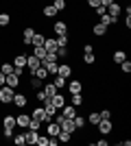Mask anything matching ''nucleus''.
Masks as SVG:
<instances>
[{"mask_svg":"<svg viewBox=\"0 0 131 146\" xmlns=\"http://www.w3.org/2000/svg\"><path fill=\"white\" fill-rule=\"evenodd\" d=\"M31 118H35V120H39V122H42V124H48V122L53 120V118H50L48 113L44 111V107H42V105H39V107H35V109L31 111Z\"/></svg>","mask_w":131,"mask_h":146,"instance_id":"nucleus-1","label":"nucleus"},{"mask_svg":"<svg viewBox=\"0 0 131 146\" xmlns=\"http://www.w3.org/2000/svg\"><path fill=\"white\" fill-rule=\"evenodd\" d=\"M13 87H9V85H2L0 87V103L2 105H11V100H13Z\"/></svg>","mask_w":131,"mask_h":146,"instance_id":"nucleus-2","label":"nucleus"},{"mask_svg":"<svg viewBox=\"0 0 131 146\" xmlns=\"http://www.w3.org/2000/svg\"><path fill=\"white\" fill-rule=\"evenodd\" d=\"M20 83H22V76L18 72H11L5 76V85H9V87H20Z\"/></svg>","mask_w":131,"mask_h":146,"instance_id":"nucleus-3","label":"nucleus"},{"mask_svg":"<svg viewBox=\"0 0 131 146\" xmlns=\"http://www.w3.org/2000/svg\"><path fill=\"white\" fill-rule=\"evenodd\" d=\"M96 127H98V133H100V135H109V133L114 131V122H112V120H100Z\"/></svg>","mask_w":131,"mask_h":146,"instance_id":"nucleus-4","label":"nucleus"},{"mask_svg":"<svg viewBox=\"0 0 131 146\" xmlns=\"http://www.w3.org/2000/svg\"><path fill=\"white\" fill-rule=\"evenodd\" d=\"M35 33H37V31L33 29V26H26V29L22 31V46H31V39H33Z\"/></svg>","mask_w":131,"mask_h":146,"instance_id":"nucleus-5","label":"nucleus"},{"mask_svg":"<svg viewBox=\"0 0 131 146\" xmlns=\"http://www.w3.org/2000/svg\"><path fill=\"white\" fill-rule=\"evenodd\" d=\"M29 122H31V113H20V116H15V127L29 129Z\"/></svg>","mask_w":131,"mask_h":146,"instance_id":"nucleus-6","label":"nucleus"},{"mask_svg":"<svg viewBox=\"0 0 131 146\" xmlns=\"http://www.w3.org/2000/svg\"><path fill=\"white\" fill-rule=\"evenodd\" d=\"M59 127H61V131H68L70 135L76 131V127H74V122H72V118H63L61 122H59Z\"/></svg>","mask_w":131,"mask_h":146,"instance_id":"nucleus-7","label":"nucleus"},{"mask_svg":"<svg viewBox=\"0 0 131 146\" xmlns=\"http://www.w3.org/2000/svg\"><path fill=\"white\" fill-rule=\"evenodd\" d=\"M11 63H13L15 70H24V68H26V55H24V52H22V55H15Z\"/></svg>","mask_w":131,"mask_h":146,"instance_id":"nucleus-8","label":"nucleus"},{"mask_svg":"<svg viewBox=\"0 0 131 146\" xmlns=\"http://www.w3.org/2000/svg\"><path fill=\"white\" fill-rule=\"evenodd\" d=\"M26 103H29V100H26V96H24V94H13V100H11V105H13V107H20V109H24V107H26Z\"/></svg>","mask_w":131,"mask_h":146,"instance_id":"nucleus-9","label":"nucleus"},{"mask_svg":"<svg viewBox=\"0 0 131 146\" xmlns=\"http://www.w3.org/2000/svg\"><path fill=\"white\" fill-rule=\"evenodd\" d=\"M57 74H59V76H63V79H70V74H72L70 63H59V66H57Z\"/></svg>","mask_w":131,"mask_h":146,"instance_id":"nucleus-10","label":"nucleus"},{"mask_svg":"<svg viewBox=\"0 0 131 146\" xmlns=\"http://www.w3.org/2000/svg\"><path fill=\"white\" fill-rule=\"evenodd\" d=\"M53 31H55V35H66L68 33V24L61 22V20H57L55 24H53Z\"/></svg>","mask_w":131,"mask_h":146,"instance_id":"nucleus-11","label":"nucleus"},{"mask_svg":"<svg viewBox=\"0 0 131 146\" xmlns=\"http://www.w3.org/2000/svg\"><path fill=\"white\" fill-rule=\"evenodd\" d=\"M46 129H48V137H57V135H59V131H61V127H59L55 120H50L48 124H46Z\"/></svg>","mask_w":131,"mask_h":146,"instance_id":"nucleus-12","label":"nucleus"},{"mask_svg":"<svg viewBox=\"0 0 131 146\" xmlns=\"http://www.w3.org/2000/svg\"><path fill=\"white\" fill-rule=\"evenodd\" d=\"M44 48H46V52H57V39L55 37H46L44 39Z\"/></svg>","mask_w":131,"mask_h":146,"instance_id":"nucleus-13","label":"nucleus"},{"mask_svg":"<svg viewBox=\"0 0 131 146\" xmlns=\"http://www.w3.org/2000/svg\"><path fill=\"white\" fill-rule=\"evenodd\" d=\"M48 100H50V103H53V105H55L57 109H61L63 105H66V98H63V94H59V92H57L55 96H50Z\"/></svg>","mask_w":131,"mask_h":146,"instance_id":"nucleus-14","label":"nucleus"},{"mask_svg":"<svg viewBox=\"0 0 131 146\" xmlns=\"http://www.w3.org/2000/svg\"><path fill=\"white\" fill-rule=\"evenodd\" d=\"M92 33H94L96 37H105V35H107V26L100 24V22H96V24L92 26Z\"/></svg>","mask_w":131,"mask_h":146,"instance_id":"nucleus-15","label":"nucleus"},{"mask_svg":"<svg viewBox=\"0 0 131 146\" xmlns=\"http://www.w3.org/2000/svg\"><path fill=\"white\" fill-rule=\"evenodd\" d=\"M107 13H109V15H114V18H120V13H122V7H120L118 2H112V5L107 7Z\"/></svg>","mask_w":131,"mask_h":146,"instance_id":"nucleus-16","label":"nucleus"},{"mask_svg":"<svg viewBox=\"0 0 131 146\" xmlns=\"http://www.w3.org/2000/svg\"><path fill=\"white\" fill-rule=\"evenodd\" d=\"M68 90H70V94H79V92H83V83L81 81H70L68 83Z\"/></svg>","mask_w":131,"mask_h":146,"instance_id":"nucleus-17","label":"nucleus"},{"mask_svg":"<svg viewBox=\"0 0 131 146\" xmlns=\"http://www.w3.org/2000/svg\"><path fill=\"white\" fill-rule=\"evenodd\" d=\"M31 74H33V76H37V79H46V76H48V72H46V68H44L42 66V63H39V66L37 68H35V70H31Z\"/></svg>","mask_w":131,"mask_h":146,"instance_id":"nucleus-18","label":"nucleus"},{"mask_svg":"<svg viewBox=\"0 0 131 146\" xmlns=\"http://www.w3.org/2000/svg\"><path fill=\"white\" fill-rule=\"evenodd\" d=\"M74 109H76L74 105H63V107H61V113H63L66 118H74V116H76Z\"/></svg>","mask_w":131,"mask_h":146,"instance_id":"nucleus-19","label":"nucleus"},{"mask_svg":"<svg viewBox=\"0 0 131 146\" xmlns=\"http://www.w3.org/2000/svg\"><path fill=\"white\" fill-rule=\"evenodd\" d=\"M42 15H44V18H55V15H57V9L53 5H46V7H42Z\"/></svg>","mask_w":131,"mask_h":146,"instance_id":"nucleus-20","label":"nucleus"},{"mask_svg":"<svg viewBox=\"0 0 131 146\" xmlns=\"http://www.w3.org/2000/svg\"><path fill=\"white\" fill-rule=\"evenodd\" d=\"M98 22H100V24H105V26H109V24H116V22H118V18H114V15L105 13V15H100Z\"/></svg>","mask_w":131,"mask_h":146,"instance_id":"nucleus-21","label":"nucleus"},{"mask_svg":"<svg viewBox=\"0 0 131 146\" xmlns=\"http://www.w3.org/2000/svg\"><path fill=\"white\" fill-rule=\"evenodd\" d=\"M44 39H46V35H42V33H35L31 39V46L35 48V46H44Z\"/></svg>","mask_w":131,"mask_h":146,"instance_id":"nucleus-22","label":"nucleus"},{"mask_svg":"<svg viewBox=\"0 0 131 146\" xmlns=\"http://www.w3.org/2000/svg\"><path fill=\"white\" fill-rule=\"evenodd\" d=\"M15 127V116H5L2 118V129H13Z\"/></svg>","mask_w":131,"mask_h":146,"instance_id":"nucleus-23","label":"nucleus"},{"mask_svg":"<svg viewBox=\"0 0 131 146\" xmlns=\"http://www.w3.org/2000/svg\"><path fill=\"white\" fill-rule=\"evenodd\" d=\"M112 59L116 61V63H122V61L127 59V52H125V50H114V55H112Z\"/></svg>","mask_w":131,"mask_h":146,"instance_id":"nucleus-24","label":"nucleus"},{"mask_svg":"<svg viewBox=\"0 0 131 146\" xmlns=\"http://www.w3.org/2000/svg\"><path fill=\"white\" fill-rule=\"evenodd\" d=\"M39 66V59L35 55H31V57H26V68H29V70H35V68Z\"/></svg>","mask_w":131,"mask_h":146,"instance_id":"nucleus-25","label":"nucleus"},{"mask_svg":"<svg viewBox=\"0 0 131 146\" xmlns=\"http://www.w3.org/2000/svg\"><path fill=\"white\" fill-rule=\"evenodd\" d=\"M83 103H85L83 92H79V94H72V105H74V107H83Z\"/></svg>","mask_w":131,"mask_h":146,"instance_id":"nucleus-26","label":"nucleus"},{"mask_svg":"<svg viewBox=\"0 0 131 146\" xmlns=\"http://www.w3.org/2000/svg\"><path fill=\"white\" fill-rule=\"evenodd\" d=\"M44 92H46V96H55V94H57V92H59V90H57V87H55V83H46V85H44Z\"/></svg>","mask_w":131,"mask_h":146,"instance_id":"nucleus-27","label":"nucleus"},{"mask_svg":"<svg viewBox=\"0 0 131 146\" xmlns=\"http://www.w3.org/2000/svg\"><path fill=\"white\" fill-rule=\"evenodd\" d=\"M13 142H15V144H18V146H24V144H26V133H24V131H22V133L13 135Z\"/></svg>","mask_w":131,"mask_h":146,"instance_id":"nucleus-28","label":"nucleus"},{"mask_svg":"<svg viewBox=\"0 0 131 146\" xmlns=\"http://www.w3.org/2000/svg\"><path fill=\"white\" fill-rule=\"evenodd\" d=\"M33 55H35L39 61H42L44 57H46V48H44V46H35V48H33Z\"/></svg>","mask_w":131,"mask_h":146,"instance_id":"nucleus-29","label":"nucleus"},{"mask_svg":"<svg viewBox=\"0 0 131 146\" xmlns=\"http://www.w3.org/2000/svg\"><path fill=\"white\" fill-rule=\"evenodd\" d=\"M72 122H74V127H76V129H83V127L87 124V120H85L83 116H74V118H72Z\"/></svg>","mask_w":131,"mask_h":146,"instance_id":"nucleus-30","label":"nucleus"},{"mask_svg":"<svg viewBox=\"0 0 131 146\" xmlns=\"http://www.w3.org/2000/svg\"><path fill=\"white\" fill-rule=\"evenodd\" d=\"M57 66H59L57 61H53V63H44V68H46V72H48V74H53V76L57 74Z\"/></svg>","mask_w":131,"mask_h":146,"instance_id":"nucleus-31","label":"nucleus"},{"mask_svg":"<svg viewBox=\"0 0 131 146\" xmlns=\"http://www.w3.org/2000/svg\"><path fill=\"white\" fill-rule=\"evenodd\" d=\"M13 70H15V68H13V63H7V61L2 63V66H0V72L5 74V76H7V74H11Z\"/></svg>","mask_w":131,"mask_h":146,"instance_id":"nucleus-32","label":"nucleus"},{"mask_svg":"<svg viewBox=\"0 0 131 146\" xmlns=\"http://www.w3.org/2000/svg\"><path fill=\"white\" fill-rule=\"evenodd\" d=\"M53 7H55L57 11H66L68 2H66V0H53Z\"/></svg>","mask_w":131,"mask_h":146,"instance_id":"nucleus-33","label":"nucleus"},{"mask_svg":"<svg viewBox=\"0 0 131 146\" xmlns=\"http://www.w3.org/2000/svg\"><path fill=\"white\" fill-rule=\"evenodd\" d=\"M68 55H70L68 46H57V57H61V59H66Z\"/></svg>","mask_w":131,"mask_h":146,"instance_id":"nucleus-34","label":"nucleus"},{"mask_svg":"<svg viewBox=\"0 0 131 146\" xmlns=\"http://www.w3.org/2000/svg\"><path fill=\"white\" fill-rule=\"evenodd\" d=\"M94 61H96V55H94V52H85V55H83V63H87V66H92Z\"/></svg>","mask_w":131,"mask_h":146,"instance_id":"nucleus-35","label":"nucleus"},{"mask_svg":"<svg viewBox=\"0 0 131 146\" xmlns=\"http://www.w3.org/2000/svg\"><path fill=\"white\" fill-rule=\"evenodd\" d=\"M35 98H37V103H46L48 100V96H46L44 90H35Z\"/></svg>","mask_w":131,"mask_h":146,"instance_id":"nucleus-36","label":"nucleus"},{"mask_svg":"<svg viewBox=\"0 0 131 146\" xmlns=\"http://www.w3.org/2000/svg\"><path fill=\"white\" fill-rule=\"evenodd\" d=\"M87 122H90V124H98V122H100V113H96V111H92V113L87 116Z\"/></svg>","mask_w":131,"mask_h":146,"instance_id":"nucleus-37","label":"nucleus"},{"mask_svg":"<svg viewBox=\"0 0 131 146\" xmlns=\"http://www.w3.org/2000/svg\"><path fill=\"white\" fill-rule=\"evenodd\" d=\"M70 137H72V135H70L68 131H59V135H57V140L63 142V144H66V142H70Z\"/></svg>","mask_w":131,"mask_h":146,"instance_id":"nucleus-38","label":"nucleus"},{"mask_svg":"<svg viewBox=\"0 0 131 146\" xmlns=\"http://www.w3.org/2000/svg\"><path fill=\"white\" fill-rule=\"evenodd\" d=\"M53 83H55L57 90H59V87H66V79H63V76H59V74H55V81H53Z\"/></svg>","mask_w":131,"mask_h":146,"instance_id":"nucleus-39","label":"nucleus"},{"mask_svg":"<svg viewBox=\"0 0 131 146\" xmlns=\"http://www.w3.org/2000/svg\"><path fill=\"white\" fill-rule=\"evenodd\" d=\"M118 66H120V70H122L125 74H129V72H131V61H129V59H125L122 63H118Z\"/></svg>","mask_w":131,"mask_h":146,"instance_id":"nucleus-40","label":"nucleus"},{"mask_svg":"<svg viewBox=\"0 0 131 146\" xmlns=\"http://www.w3.org/2000/svg\"><path fill=\"white\" fill-rule=\"evenodd\" d=\"M55 39H57V46H68V33L66 35H57Z\"/></svg>","mask_w":131,"mask_h":146,"instance_id":"nucleus-41","label":"nucleus"},{"mask_svg":"<svg viewBox=\"0 0 131 146\" xmlns=\"http://www.w3.org/2000/svg\"><path fill=\"white\" fill-rule=\"evenodd\" d=\"M31 87H33V90H42V79H37V76H33V79H31Z\"/></svg>","mask_w":131,"mask_h":146,"instance_id":"nucleus-42","label":"nucleus"},{"mask_svg":"<svg viewBox=\"0 0 131 146\" xmlns=\"http://www.w3.org/2000/svg\"><path fill=\"white\" fill-rule=\"evenodd\" d=\"M9 22H11V15L9 13H0V26H7Z\"/></svg>","mask_w":131,"mask_h":146,"instance_id":"nucleus-43","label":"nucleus"},{"mask_svg":"<svg viewBox=\"0 0 131 146\" xmlns=\"http://www.w3.org/2000/svg\"><path fill=\"white\" fill-rule=\"evenodd\" d=\"M39 127H42V122L35 120V118H31V122H29V129H35V131H39Z\"/></svg>","mask_w":131,"mask_h":146,"instance_id":"nucleus-44","label":"nucleus"},{"mask_svg":"<svg viewBox=\"0 0 131 146\" xmlns=\"http://www.w3.org/2000/svg\"><path fill=\"white\" fill-rule=\"evenodd\" d=\"M100 120H112V111L103 109V111H100Z\"/></svg>","mask_w":131,"mask_h":146,"instance_id":"nucleus-45","label":"nucleus"},{"mask_svg":"<svg viewBox=\"0 0 131 146\" xmlns=\"http://www.w3.org/2000/svg\"><path fill=\"white\" fill-rule=\"evenodd\" d=\"M94 11H96V15H98V18H100V15H105V13H107V7L98 5V7H96V9H94Z\"/></svg>","mask_w":131,"mask_h":146,"instance_id":"nucleus-46","label":"nucleus"},{"mask_svg":"<svg viewBox=\"0 0 131 146\" xmlns=\"http://www.w3.org/2000/svg\"><path fill=\"white\" fill-rule=\"evenodd\" d=\"M37 146H48V137H44V135H39V140H37Z\"/></svg>","mask_w":131,"mask_h":146,"instance_id":"nucleus-47","label":"nucleus"},{"mask_svg":"<svg viewBox=\"0 0 131 146\" xmlns=\"http://www.w3.org/2000/svg\"><path fill=\"white\" fill-rule=\"evenodd\" d=\"M98 5H100V0H87V7H90V9H96Z\"/></svg>","mask_w":131,"mask_h":146,"instance_id":"nucleus-48","label":"nucleus"},{"mask_svg":"<svg viewBox=\"0 0 131 146\" xmlns=\"http://www.w3.org/2000/svg\"><path fill=\"white\" fill-rule=\"evenodd\" d=\"M2 133H5V137H13V129H2Z\"/></svg>","mask_w":131,"mask_h":146,"instance_id":"nucleus-49","label":"nucleus"},{"mask_svg":"<svg viewBox=\"0 0 131 146\" xmlns=\"http://www.w3.org/2000/svg\"><path fill=\"white\" fill-rule=\"evenodd\" d=\"M83 50H85V52H94V48H92V44H85V46H83Z\"/></svg>","mask_w":131,"mask_h":146,"instance_id":"nucleus-50","label":"nucleus"},{"mask_svg":"<svg viewBox=\"0 0 131 146\" xmlns=\"http://www.w3.org/2000/svg\"><path fill=\"white\" fill-rule=\"evenodd\" d=\"M112 2H116V0H100V5H103V7H109Z\"/></svg>","mask_w":131,"mask_h":146,"instance_id":"nucleus-51","label":"nucleus"},{"mask_svg":"<svg viewBox=\"0 0 131 146\" xmlns=\"http://www.w3.org/2000/svg\"><path fill=\"white\" fill-rule=\"evenodd\" d=\"M2 85H5V74L0 72V87H2Z\"/></svg>","mask_w":131,"mask_h":146,"instance_id":"nucleus-52","label":"nucleus"}]
</instances>
